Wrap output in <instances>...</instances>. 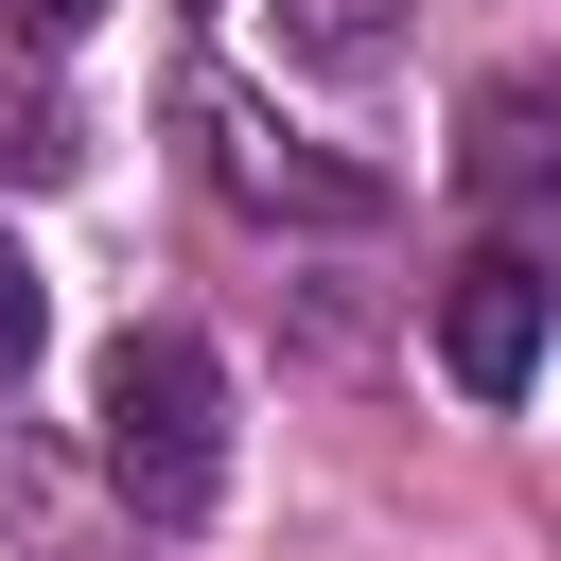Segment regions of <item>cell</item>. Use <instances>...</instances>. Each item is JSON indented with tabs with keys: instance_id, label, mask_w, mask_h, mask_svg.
Masks as SVG:
<instances>
[{
	"instance_id": "6da1fadb",
	"label": "cell",
	"mask_w": 561,
	"mask_h": 561,
	"mask_svg": "<svg viewBox=\"0 0 561 561\" xmlns=\"http://www.w3.org/2000/svg\"><path fill=\"white\" fill-rule=\"evenodd\" d=\"M88 438H105V491L140 526H210V491H228V368L193 333H123L88 368Z\"/></svg>"
},
{
	"instance_id": "7a4b0ae2",
	"label": "cell",
	"mask_w": 561,
	"mask_h": 561,
	"mask_svg": "<svg viewBox=\"0 0 561 561\" xmlns=\"http://www.w3.org/2000/svg\"><path fill=\"white\" fill-rule=\"evenodd\" d=\"M193 140H210V175L245 193V210H298V228H368L386 210V175H351V158H298L245 88H193Z\"/></svg>"
},
{
	"instance_id": "3957f363",
	"label": "cell",
	"mask_w": 561,
	"mask_h": 561,
	"mask_svg": "<svg viewBox=\"0 0 561 561\" xmlns=\"http://www.w3.org/2000/svg\"><path fill=\"white\" fill-rule=\"evenodd\" d=\"M438 368H456L473 403H526V368H543V263H526V245H473V263H456Z\"/></svg>"
},
{
	"instance_id": "277c9868",
	"label": "cell",
	"mask_w": 561,
	"mask_h": 561,
	"mask_svg": "<svg viewBox=\"0 0 561 561\" xmlns=\"http://www.w3.org/2000/svg\"><path fill=\"white\" fill-rule=\"evenodd\" d=\"M526 175H543V105L491 88V105H473V193H526Z\"/></svg>"
},
{
	"instance_id": "5b68a950",
	"label": "cell",
	"mask_w": 561,
	"mask_h": 561,
	"mask_svg": "<svg viewBox=\"0 0 561 561\" xmlns=\"http://www.w3.org/2000/svg\"><path fill=\"white\" fill-rule=\"evenodd\" d=\"M35 351H53V280H35V245L0 228V386H18Z\"/></svg>"
},
{
	"instance_id": "8992f818",
	"label": "cell",
	"mask_w": 561,
	"mask_h": 561,
	"mask_svg": "<svg viewBox=\"0 0 561 561\" xmlns=\"http://www.w3.org/2000/svg\"><path fill=\"white\" fill-rule=\"evenodd\" d=\"M298 53H333V70H368V53H386V0H298Z\"/></svg>"
},
{
	"instance_id": "52a82bcc",
	"label": "cell",
	"mask_w": 561,
	"mask_h": 561,
	"mask_svg": "<svg viewBox=\"0 0 561 561\" xmlns=\"http://www.w3.org/2000/svg\"><path fill=\"white\" fill-rule=\"evenodd\" d=\"M0 175H70V123L53 105H0Z\"/></svg>"
},
{
	"instance_id": "ba28073f",
	"label": "cell",
	"mask_w": 561,
	"mask_h": 561,
	"mask_svg": "<svg viewBox=\"0 0 561 561\" xmlns=\"http://www.w3.org/2000/svg\"><path fill=\"white\" fill-rule=\"evenodd\" d=\"M88 18H105V0H0V35H18V53H70Z\"/></svg>"
}]
</instances>
